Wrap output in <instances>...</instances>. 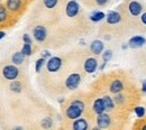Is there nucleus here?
I'll list each match as a JSON object with an SVG mask.
<instances>
[{"label": "nucleus", "mask_w": 146, "mask_h": 130, "mask_svg": "<svg viewBox=\"0 0 146 130\" xmlns=\"http://www.w3.org/2000/svg\"><path fill=\"white\" fill-rule=\"evenodd\" d=\"M62 66V59L60 57H51L46 64V67H47V71L50 72H57Z\"/></svg>", "instance_id": "4"}, {"label": "nucleus", "mask_w": 146, "mask_h": 130, "mask_svg": "<svg viewBox=\"0 0 146 130\" xmlns=\"http://www.w3.org/2000/svg\"><path fill=\"white\" fill-rule=\"evenodd\" d=\"M44 63H45V58H44V57H42V58L37 59V61H36V64H35V67H36L35 70H36V72H39V71L42 70V67H43Z\"/></svg>", "instance_id": "24"}, {"label": "nucleus", "mask_w": 146, "mask_h": 130, "mask_svg": "<svg viewBox=\"0 0 146 130\" xmlns=\"http://www.w3.org/2000/svg\"><path fill=\"white\" fill-rule=\"evenodd\" d=\"M93 110L97 114H100L102 112H105L106 110V107H105V102H104V99H97L94 102H93Z\"/></svg>", "instance_id": "13"}, {"label": "nucleus", "mask_w": 146, "mask_h": 130, "mask_svg": "<svg viewBox=\"0 0 146 130\" xmlns=\"http://www.w3.org/2000/svg\"><path fill=\"white\" fill-rule=\"evenodd\" d=\"M23 39H24V42H25L26 44H32V39H31V37H29V35L25 34V35L23 36Z\"/></svg>", "instance_id": "28"}, {"label": "nucleus", "mask_w": 146, "mask_h": 130, "mask_svg": "<svg viewBox=\"0 0 146 130\" xmlns=\"http://www.w3.org/2000/svg\"><path fill=\"white\" fill-rule=\"evenodd\" d=\"M105 18V14L102 11H97V13H93V15H91V19L93 22H97V21H100Z\"/></svg>", "instance_id": "18"}, {"label": "nucleus", "mask_w": 146, "mask_h": 130, "mask_svg": "<svg viewBox=\"0 0 146 130\" xmlns=\"http://www.w3.org/2000/svg\"><path fill=\"white\" fill-rule=\"evenodd\" d=\"M142 9H143L142 5H141L138 1H136V0L130 1V2H129V5H128V10H129L130 15H131V16H134V17L139 16V15L142 14Z\"/></svg>", "instance_id": "5"}, {"label": "nucleus", "mask_w": 146, "mask_h": 130, "mask_svg": "<svg viewBox=\"0 0 146 130\" xmlns=\"http://www.w3.org/2000/svg\"><path fill=\"white\" fill-rule=\"evenodd\" d=\"M123 89H124V84H123V82L119 81V80H115V81H112L111 84H110V92L113 93V94L119 93Z\"/></svg>", "instance_id": "14"}, {"label": "nucleus", "mask_w": 146, "mask_h": 130, "mask_svg": "<svg viewBox=\"0 0 146 130\" xmlns=\"http://www.w3.org/2000/svg\"><path fill=\"white\" fill-rule=\"evenodd\" d=\"M79 9H80L79 3L75 0H71L66 5V9H65L66 10V15L69 17H75L78 15V13H79Z\"/></svg>", "instance_id": "6"}, {"label": "nucleus", "mask_w": 146, "mask_h": 130, "mask_svg": "<svg viewBox=\"0 0 146 130\" xmlns=\"http://www.w3.org/2000/svg\"><path fill=\"white\" fill-rule=\"evenodd\" d=\"M134 112L136 113V115H137L138 118H143V117L145 115V109H144L143 107H136V108L134 109Z\"/></svg>", "instance_id": "21"}, {"label": "nucleus", "mask_w": 146, "mask_h": 130, "mask_svg": "<svg viewBox=\"0 0 146 130\" xmlns=\"http://www.w3.org/2000/svg\"><path fill=\"white\" fill-rule=\"evenodd\" d=\"M42 127L43 128H50V127H52V119L51 118H45L42 121Z\"/></svg>", "instance_id": "25"}, {"label": "nucleus", "mask_w": 146, "mask_h": 130, "mask_svg": "<svg viewBox=\"0 0 146 130\" xmlns=\"http://www.w3.org/2000/svg\"><path fill=\"white\" fill-rule=\"evenodd\" d=\"M3 36H5V33L3 32H0V39L3 37Z\"/></svg>", "instance_id": "33"}, {"label": "nucleus", "mask_w": 146, "mask_h": 130, "mask_svg": "<svg viewBox=\"0 0 146 130\" xmlns=\"http://www.w3.org/2000/svg\"><path fill=\"white\" fill-rule=\"evenodd\" d=\"M21 53L24 54L25 56H29L32 54V46H31V44H24V46H23V49H21Z\"/></svg>", "instance_id": "20"}, {"label": "nucleus", "mask_w": 146, "mask_h": 130, "mask_svg": "<svg viewBox=\"0 0 146 130\" xmlns=\"http://www.w3.org/2000/svg\"><path fill=\"white\" fill-rule=\"evenodd\" d=\"M18 69L15 65H7L3 67V71H2V74L7 80H15L18 76Z\"/></svg>", "instance_id": "3"}, {"label": "nucleus", "mask_w": 146, "mask_h": 130, "mask_svg": "<svg viewBox=\"0 0 146 130\" xmlns=\"http://www.w3.org/2000/svg\"><path fill=\"white\" fill-rule=\"evenodd\" d=\"M50 56H51V53L47 52V51H44V52L42 53V57H44V58H47V57H50Z\"/></svg>", "instance_id": "30"}, {"label": "nucleus", "mask_w": 146, "mask_h": 130, "mask_svg": "<svg viewBox=\"0 0 146 130\" xmlns=\"http://www.w3.org/2000/svg\"><path fill=\"white\" fill-rule=\"evenodd\" d=\"M90 49H91L92 53L96 54V55L102 53V51H104V43L101 40H98V39L93 40L91 43V45H90Z\"/></svg>", "instance_id": "11"}, {"label": "nucleus", "mask_w": 146, "mask_h": 130, "mask_svg": "<svg viewBox=\"0 0 146 130\" xmlns=\"http://www.w3.org/2000/svg\"><path fill=\"white\" fill-rule=\"evenodd\" d=\"M83 110H84V103L82 101H80V100H75L71 103V106L66 109L65 113H66V117L69 119H74L75 120L81 115Z\"/></svg>", "instance_id": "1"}, {"label": "nucleus", "mask_w": 146, "mask_h": 130, "mask_svg": "<svg viewBox=\"0 0 146 130\" xmlns=\"http://www.w3.org/2000/svg\"><path fill=\"white\" fill-rule=\"evenodd\" d=\"M142 90H143V92L146 93V80L143 82V86H142Z\"/></svg>", "instance_id": "32"}, {"label": "nucleus", "mask_w": 146, "mask_h": 130, "mask_svg": "<svg viewBox=\"0 0 146 130\" xmlns=\"http://www.w3.org/2000/svg\"><path fill=\"white\" fill-rule=\"evenodd\" d=\"M81 82V76L78 73H72L71 75H69V77L65 81V85L69 90H75L79 84Z\"/></svg>", "instance_id": "2"}, {"label": "nucleus", "mask_w": 146, "mask_h": 130, "mask_svg": "<svg viewBox=\"0 0 146 130\" xmlns=\"http://www.w3.org/2000/svg\"><path fill=\"white\" fill-rule=\"evenodd\" d=\"M141 19H142V22H143L144 25H146V13L142 14V16H141Z\"/></svg>", "instance_id": "31"}, {"label": "nucleus", "mask_w": 146, "mask_h": 130, "mask_svg": "<svg viewBox=\"0 0 146 130\" xmlns=\"http://www.w3.org/2000/svg\"><path fill=\"white\" fill-rule=\"evenodd\" d=\"M102 99H104V102H105L106 110H111V109L113 108V101H112V99H111L110 96H108V95L104 96Z\"/></svg>", "instance_id": "19"}, {"label": "nucleus", "mask_w": 146, "mask_h": 130, "mask_svg": "<svg viewBox=\"0 0 146 130\" xmlns=\"http://www.w3.org/2000/svg\"><path fill=\"white\" fill-rule=\"evenodd\" d=\"M43 2H44V5H45L46 8L52 9V8H54L55 6H56L57 0H43Z\"/></svg>", "instance_id": "22"}, {"label": "nucleus", "mask_w": 146, "mask_h": 130, "mask_svg": "<svg viewBox=\"0 0 146 130\" xmlns=\"http://www.w3.org/2000/svg\"><path fill=\"white\" fill-rule=\"evenodd\" d=\"M21 6V0H7V7L11 11L18 10Z\"/></svg>", "instance_id": "16"}, {"label": "nucleus", "mask_w": 146, "mask_h": 130, "mask_svg": "<svg viewBox=\"0 0 146 130\" xmlns=\"http://www.w3.org/2000/svg\"><path fill=\"white\" fill-rule=\"evenodd\" d=\"M98 67V62L96 58L89 57L87 58V61L84 62V70L87 73H93Z\"/></svg>", "instance_id": "10"}, {"label": "nucleus", "mask_w": 146, "mask_h": 130, "mask_svg": "<svg viewBox=\"0 0 146 130\" xmlns=\"http://www.w3.org/2000/svg\"><path fill=\"white\" fill-rule=\"evenodd\" d=\"M88 128V122L84 119H76L73 122V129L74 130H86Z\"/></svg>", "instance_id": "15"}, {"label": "nucleus", "mask_w": 146, "mask_h": 130, "mask_svg": "<svg viewBox=\"0 0 146 130\" xmlns=\"http://www.w3.org/2000/svg\"><path fill=\"white\" fill-rule=\"evenodd\" d=\"M96 2H97L99 6H105V5L108 2V0H96Z\"/></svg>", "instance_id": "29"}, {"label": "nucleus", "mask_w": 146, "mask_h": 130, "mask_svg": "<svg viewBox=\"0 0 146 130\" xmlns=\"http://www.w3.org/2000/svg\"><path fill=\"white\" fill-rule=\"evenodd\" d=\"M120 20H121V16L117 11H109V14L107 15V22L110 25L118 24Z\"/></svg>", "instance_id": "12"}, {"label": "nucleus", "mask_w": 146, "mask_h": 130, "mask_svg": "<svg viewBox=\"0 0 146 130\" xmlns=\"http://www.w3.org/2000/svg\"><path fill=\"white\" fill-rule=\"evenodd\" d=\"M146 43V39L143 36H134L128 40V46L130 48H139Z\"/></svg>", "instance_id": "7"}, {"label": "nucleus", "mask_w": 146, "mask_h": 130, "mask_svg": "<svg viewBox=\"0 0 146 130\" xmlns=\"http://www.w3.org/2000/svg\"><path fill=\"white\" fill-rule=\"evenodd\" d=\"M111 57H112V52L109 51V49L108 51H105V53L102 54V58H104L105 62H108Z\"/></svg>", "instance_id": "26"}, {"label": "nucleus", "mask_w": 146, "mask_h": 130, "mask_svg": "<svg viewBox=\"0 0 146 130\" xmlns=\"http://www.w3.org/2000/svg\"><path fill=\"white\" fill-rule=\"evenodd\" d=\"M7 18V13H6V9L3 7H0V22L6 20Z\"/></svg>", "instance_id": "27"}, {"label": "nucleus", "mask_w": 146, "mask_h": 130, "mask_svg": "<svg viewBox=\"0 0 146 130\" xmlns=\"http://www.w3.org/2000/svg\"><path fill=\"white\" fill-rule=\"evenodd\" d=\"M33 34H34V37H35V39H36L37 42H43V40H45L46 35H47L46 29H45V27H43V26H36V27L34 28V30H33Z\"/></svg>", "instance_id": "9"}, {"label": "nucleus", "mask_w": 146, "mask_h": 130, "mask_svg": "<svg viewBox=\"0 0 146 130\" xmlns=\"http://www.w3.org/2000/svg\"><path fill=\"white\" fill-rule=\"evenodd\" d=\"M24 57H25V55H24L21 52H17V53H15V54L13 55L11 59H13L14 64L19 65V64H21V63L24 62Z\"/></svg>", "instance_id": "17"}, {"label": "nucleus", "mask_w": 146, "mask_h": 130, "mask_svg": "<svg viewBox=\"0 0 146 130\" xmlns=\"http://www.w3.org/2000/svg\"><path fill=\"white\" fill-rule=\"evenodd\" d=\"M142 129H143V130H146V125H144V126L142 127Z\"/></svg>", "instance_id": "34"}, {"label": "nucleus", "mask_w": 146, "mask_h": 130, "mask_svg": "<svg viewBox=\"0 0 146 130\" xmlns=\"http://www.w3.org/2000/svg\"><path fill=\"white\" fill-rule=\"evenodd\" d=\"M97 123H98V127H99V128H102V129H104V128H107L110 125V117L107 113H105V112L98 114Z\"/></svg>", "instance_id": "8"}, {"label": "nucleus", "mask_w": 146, "mask_h": 130, "mask_svg": "<svg viewBox=\"0 0 146 130\" xmlns=\"http://www.w3.org/2000/svg\"><path fill=\"white\" fill-rule=\"evenodd\" d=\"M10 89H11V91H13V92L19 93L20 91H21V85H20V83H19V82H14V83H11Z\"/></svg>", "instance_id": "23"}]
</instances>
